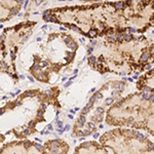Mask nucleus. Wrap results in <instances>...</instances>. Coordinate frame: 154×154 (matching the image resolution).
Here are the masks:
<instances>
[{
	"label": "nucleus",
	"mask_w": 154,
	"mask_h": 154,
	"mask_svg": "<svg viewBox=\"0 0 154 154\" xmlns=\"http://www.w3.org/2000/svg\"><path fill=\"white\" fill-rule=\"evenodd\" d=\"M149 60V54L147 53H144L142 56H141V61L143 62V63H146Z\"/></svg>",
	"instance_id": "nucleus-1"
},
{
	"label": "nucleus",
	"mask_w": 154,
	"mask_h": 154,
	"mask_svg": "<svg viewBox=\"0 0 154 154\" xmlns=\"http://www.w3.org/2000/svg\"><path fill=\"white\" fill-rule=\"evenodd\" d=\"M133 39V34H123V40L125 41H131Z\"/></svg>",
	"instance_id": "nucleus-2"
},
{
	"label": "nucleus",
	"mask_w": 154,
	"mask_h": 154,
	"mask_svg": "<svg viewBox=\"0 0 154 154\" xmlns=\"http://www.w3.org/2000/svg\"><path fill=\"white\" fill-rule=\"evenodd\" d=\"M114 5H115L116 8L119 9V11H121V9L125 8V4H123V2H117V3H115Z\"/></svg>",
	"instance_id": "nucleus-3"
},
{
	"label": "nucleus",
	"mask_w": 154,
	"mask_h": 154,
	"mask_svg": "<svg viewBox=\"0 0 154 154\" xmlns=\"http://www.w3.org/2000/svg\"><path fill=\"white\" fill-rule=\"evenodd\" d=\"M97 34H98V31H97L96 29H93V30H91V31L88 32V37H94V36H96Z\"/></svg>",
	"instance_id": "nucleus-4"
},
{
	"label": "nucleus",
	"mask_w": 154,
	"mask_h": 154,
	"mask_svg": "<svg viewBox=\"0 0 154 154\" xmlns=\"http://www.w3.org/2000/svg\"><path fill=\"white\" fill-rule=\"evenodd\" d=\"M68 48H71V49H75V48H77V43H76V42H74V41L69 42V43H68Z\"/></svg>",
	"instance_id": "nucleus-5"
},
{
	"label": "nucleus",
	"mask_w": 154,
	"mask_h": 154,
	"mask_svg": "<svg viewBox=\"0 0 154 154\" xmlns=\"http://www.w3.org/2000/svg\"><path fill=\"white\" fill-rule=\"evenodd\" d=\"M115 39L117 42H122L123 41V34H117L115 37Z\"/></svg>",
	"instance_id": "nucleus-6"
},
{
	"label": "nucleus",
	"mask_w": 154,
	"mask_h": 154,
	"mask_svg": "<svg viewBox=\"0 0 154 154\" xmlns=\"http://www.w3.org/2000/svg\"><path fill=\"white\" fill-rule=\"evenodd\" d=\"M88 62H89V64H91V65H93V64H95L97 62V58H96V57H94V56H91L88 58Z\"/></svg>",
	"instance_id": "nucleus-7"
},
{
	"label": "nucleus",
	"mask_w": 154,
	"mask_h": 154,
	"mask_svg": "<svg viewBox=\"0 0 154 154\" xmlns=\"http://www.w3.org/2000/svg\"><path fill=\"white\" fill-rule=\"evenodd\" d=\"M108 41H109V42H111V43H114V42L116 41L115 36H114V35H110V36L108 37Z\"/></svg>",
	"instance_id": "nucleus-8"
},
{
	"label": "nucleus",
	"mask_w": 154,
	"mask_h": 154,
	"mask_svg": "<svg viewBox=\"0 0 154 154\" xmlns=\"http://www.w3.org/2000/svg\"><path fill=\"white\" fill-rule=\"evenodd\" d=\"M125 83H123V82H120V83L118 84L117 88L119 89V91H123V89H125Z\"/></svg>",
	"instance_id": "nucleus-9"
},
{
	"label": "nucleus",
	"mask_w": 154,
	"mask_h": 154,
	"mask_svg": "<svg viewBox=\"0 0 154 154\" xmlns=\"http://www.w3.org/2000/svg\"><path fill=\"white\" fill-rule=\"evenodd\" d=\"M141 98H142L143 100H148L149 96H148V94H146V93H143L142 95H141Z\"/></svg>",
	"instance_id": "nucleus-10"
},
{
	"label": "nucleus",
	"mask_w": 154,
	"mask_h": 154,
	"mask_svg": "<svg viewBox=\"0 0 154 154\" xmlns=\"http://www.w3.org/2000/svg\"><path fill=\"white\" fill-rule=\"evenodd\" d=\"M39 70V65L38 64H34L33 68H32V71H38Z\"/></svg>",
	"instance_id": "nucleus-11"
},
{
	"label": "nucleus",
	"mask_w": 154,
	"mask_h": 154,
	"mask_svg": "<svg viewBox=\"0 0 154 154\" xmlns=\"http://www.w3.org/2000/svg\"><path fill=\"white\" fill-rule=\"evenodd\" d=\"M37 116H38V117H42V116H43V111L42 110L37 111Z\"/></svg>",
	"instance_id": "nucleus-12"
},
{
	"label": "nucleus",
	"mask_w": 154,
	"mask_h": 154,
	"mask_svg": "<svg viewBox=\"0 0 154 154\" xmlns=\"http://www.w3.org/2000/svg\"><path fill=\"white\" fill-rule=\"evenodd\" d=\"M128 30L131 32V33H136V32H137V30H136L135 28H131V27H130V28H128ZM131 33H130V34H131Z\"/></svg>",
	"instance_id": "nucleus-13"
},
{
	"label": "nucleus",
	"mask_w": 154,
	"mask_h": 154,
	"mask_svg": "<svg viewBox=\"0 0 154 154\" xmlns=\"http://www.w3.org/2000/svg\"><path fill=\"white\" fill-rule=\"evenodd\" d=\"M18 11H19V9H14V11L11 12V16H14V14H18Z\"/></svg>",
	"instance_id": "nucleus-14"
},
{
	"label": "nucleus",
	"mask_w": 154,
	"mask_h": 154,
	"mask_svg": "<svg viewBox=\"0 0 154 154\" xmlns=\"http://www.w3.org/2000/svg\"><path fill=\"white\" fill-rule=\"evenodd\" d=\"M94 96H95V98H102V94L101 93H97L96 94V95H94Z\"/></svg>",
	"instance_id": "nucleus-15"
},
{
	"label": "nucleus",
	"mask_w": 154,
	"mask_h": 154,
	"mask_svg": "<svg viewBox=\"0 0 154 154\" xmlns=\"http://www.w3.org/2000/svg\"><path fill=\"white\" fill-rule=\"evenodd\" d=\"M144 91H145L146 94H148L149 91H151V88H144Z\"/></svg>",
	"instance_id": "nucleus-16"
},
{
	"label": "nucleus",
	"mask_w": 154,
	"mask_h": 154,
	"mask_svg": "<svg viewBox=\"0 0 154 154\" xmlns=\"http://www.w3.org/2000/svg\"><path fill=\"white\" fill-rule=\"evenodd\" d=\"M48 62H46V61L42 62V66H44V67H45V66H48Z\"/></svg>",
	"instance_id": "nucleus-17"
},
{
	"label": "nucleus",
	"mask_w": 154,
	"mask_h": 154,
	"mask_svg": "<svg viewBox=\"0 0 154 154\" xmlns=\"http://www.w3.org/2000/svg\"><path fill=\"white\" fill-rule=\"evenodd\" d=\"M4 111H5V110H4V109H0V116H1L2 115V114H4Z\"/></svg>",
	"instance_id": "nucleus-18"
},
{
	"label": "nucleus",
	"mask_w": 154,
	"mask_h": 154,
	"mask_svg": "<svg viewBox=\"0 0 154 154\" xmlns=\"http://www.w3.org/2000/svg\"><path fill=\"white\" fill-rule=\"evenodd\" d=\"M148 100H150L151 102H153V95H152V94H151V96L148 98Z\"/></svg>",
	"instance_id": "nucleus-19"
},
{
	"label": "nucleus",
	"mask_w": 154,
	"mask_h": 154,
	"mask_svg": "<svg viewBox=\"0 0 154 154\" xmlns=\"http://www.w3.org/2000/svg\"><path fill=\"white\" fill-rule=\"evenodd\" d=\"M58 125H59V128H62V126H63V123H62V121H58Z\"/></svg>",
	"instance_id": "nucleus-20"
},
{
	"label": "nucleus",
	"mask_w": 154,
	"mask_h": 154,
	"mask_svg": "<svg viewBox=\"0 0 154 154\" xmlns=\"http://www.w3.org/2000/svg\"><path fill=\"white\" fill-rule=\"evenodd\" d=\"M93 51H94V48H88V54H91Z\"/></svg>",
	"instance_id": "nucleus-21"
},
{
	"label": "nucleus",
	"mask_w": 154,
	"mask_h": 154,
	"mask_svg": "<svg viewBox=\"0 0 154 154\" xmlns=\"http://www.w3.org/2000/svg\"><path fill=\"white\" fill-rule=\"evenodd\" d=\"M69 128H70V125H66L65 126V130H69Z\"/></svg>",
	"instance_id": "nucleus-22"
},
{
	"label": "nucleus",
	"mask_w": 154,
	"mask_h": 154,
	"mask_svg": "<svg viewBox=\"0 0 154 154\" xmlns=\"http://www.w3.org/2000/svg\"><path fill=\"white\" fill-rule=\"evenodd\" d=\"M70 84H71V82H70V81H69V82H67V83H66V86H68V85H70Z\"/></svg>",
	"instance_id": "nucleus-23"
}]
</instances>
